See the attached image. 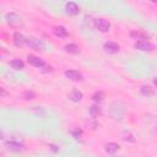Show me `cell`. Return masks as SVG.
Instances as JSON below:
<instances>
[{
  "label": "cell",
  "instance_id": "8fae6325",
  "mask_svg": "<svg viewBox=\"0 0 157 157\" xmlns=\"http://www.w3.org/2000/svg\"><path fill=\"white\" fill-rule=\"evenodd\" d=\"M120 150V146L117 144V142H108L105 145V151L110 155H114L115 152H118Z\"/></svg>",
  "mask_w": 157,
  "mask_h": 157
},
{
  "label": "cell",
  "instance_id": "ba28073f",
  "mask_svg": "<svg viewBox=\"0 0 157 157\" xmlns=\"http://www.w3.org/2000/svg\"><path fill=\"white\" fill-rule=\"evenodd\" d=\"M135 48L139 49V50L146 52V50H151V49H153V45H152L148 40H137V42L135 43Z\"/></svg>",
  "mask_w": 157,
  "mask_h": 157
},
{
  "label": "cell",
  "instance_id": "30bf717a",
  "mask_svg": "<svg viewBox=\"0 0 157 157\" xmlns=\"http://www.w3.org/2000/svg\"><path fill=\"white\" fill-rule=\"evenodd\" d=\"M83 98V93L78 90H72L70 93H69V99L72 101V102H78Z\"/></svg>",
  "mask_w": 157,
  "mask_h": 157
},
{
  "label": "cell",
  "instance_id": "8992f818",
  "mask_svg": "<svg viewBox=\"0 0 157 157\" xmlns=\"http://www.w3.org/2000/svg\"><path fill=\"white\" fill-rule=\"evenodd\" d=\"M103 48H104V50L107 53H110V54H115V53H118L120 50L119 44L115 43V42H105L104 45H103Z\"/></svg>",
  "mask_w": 157,
  "mask_h": 157
},
{
  "label": "cell",
  "instance_id": "d6986e66",
  "mask_svg": "<svg viewBox=\"0 0 157 157\" xmlns=\"http://www.w3.org/2000/svg\"><path fill=\"white\" fill-rule=\"evenodd\" d=\"M92 98H93V101H96V102H101V101L104 98V93H103L102 91H98V92H96V93L92 96Z\"/></svg>",
  "mask_w": 157,
  "mask_h": 157
},
{
  "label": "cell",
  "instance_id": "9c48e42d",
  "mask_svg": "<svg viewBox=\"0 0 157 157\" xmlns=\"http://www.w3.org/2000/svg\"><path fill=\"white\" fill-rule=\"evenodd\" d=\"M13 43H15V45H17V47H22V45L27 44V38H26L23 34L16 32V33L13 34Z\"/></svg>",
  "mask_w": 157,
  "mask_h": 157
},
{
  "label": "cell",
  "instance_id": "3957f363",
  "mask_svg": "<svg viewBox=\"0 0 157 157\" xmlns=\"http://www.w3.org/2000/svg\"><path fill=\"white\" fill-rule=\"evenodd\" d=\"M65 11H66V13H69L71 16H76V15L80 13V7L76 2L69 1V2L65 4Z\"/></svg>",
  "mask_w": 157,
  "mask_h": 157
},
{
  "label": "cell",
  "instance_id": "52a82bcc",
  "mask_svg": "<svg viewBox=\"0 0 157 157\" xmlns=\"http://www.w3.org/2000/svg\"><path fill=\"white\" fill-rule=\"evenodd\" d=\"M65 76L71 80V81H82L83 80V76L81 72L76 71V70H66L65 71Z\"/></svg>",
  "mask_w": 157,
  "mask_h": 157
},
{
  "label": "cell",
  "instance_id": "277c9868",
  "mask_svg": "<svg viewBox=\"0 0 157 157\" xmlns=\"http://www.w3.org/2000/svg\"><path fill=\"white\" fill-rule=\"evenodd\" d=\"M94 26L101 32H108L109 28H110V23L107 20H104V18H97V20H94Z\"/></svg>",
  "mask_w": 157,
  "mask_h": 157
},
{
  "label": "cell",
  "instance_id": "7c38bea8",
  "mask_svg": "<svg viewBox=\"0 0 157 157\" xmlns=\"http://www.w3.org/2000/svg\"><path fill=\"white\" fill-rule=\"evenodd\" d=\"M64 48H65V52H66V53H70V54H77V53L80 52L78 45L75 44V43H69V44H66Z\"/></svg>",
  "mask_w": 157,
  "mask_h": 157
},
{
  "label": "cell",
  "instance_id": "5bb4252c",
  "mask_svg": "<svg viewBox=\"0 0 157 157\" xmlns=\"http://www.w3.org/2000/svg\"><path fill=\"white\" fill-rule=\"evenodd\" d=\"M54 33H55L56 37H67V36H69L67 31H66L65 27H63V26H56V27H54Z\"/></svg>",
  "mask_w": 157,
  "mask_h": 157
},
{
  "label": "cell",
  "instance_id": "7402d4cb",
  "mask_svg": "<svg viewBox=\"0 0 157 157\" xmlns=\"http://www.w3.org/2000/svg\"><path fill=\"white\" fill-rule=\"evenodd\" d=\"M50 147H52V150H53V151H58V150L55 148V146H54V145H50Z\"/></svg>",
  "mask_w": 157,
  "mask_h": 157
},
{
  "label": "cell",
  "instance_id": "ffe728a7",
  "mask_svg": "<svg viewBox=\"0 0 157 157\" xmlns=\"http://www.w3.org/2000/svg\"><path fill=\"white\" fill-rule=\"evenodd\" d=\"M130 36H131V37H136V38H140L141 40H144V39H145V36H144L142 33H140V32H131V33H130Z\"/></svg>",
  "mask_w": 157,
  "mask_h": 157
},
{
  "label": "cell",
  "instance_id": "9a60e30c",
  "mask_svg": "<svg viewBox=\"0 0 157 157\" xmlns=\"http://www.w3.org/2000/svg\"><path fill=\"white\" fill-rule=\"evenodd\" d=\"M90 114H91L93 118H97L98 115L102 114V108H101L98 104H93V105H91V108H90Z\"/></svg>",
  "mask_w": 157,
  "mask_h": 157
},
{
  "label": "cell",
  "instance_id": "6da1fadb",
  "mask_svg": "<svg viewBox=\"0 0 157 157\" xmlns=\"http://www.w3.org/2000/svg\"><path fill=\"white\" fill-rule=\"evenodd\" d=\"M27 61H28L32 66H34V67H37V69H40V70L44 71V72L53 71V67H52L50 65H48L43 59H40V58H38V56L28 55V56H27Z\"/></svg>",
  "mask_w": 157,
  "mask_h": 157
},
{
  "label": "cell",
  "instance_id": "7a4b0ae2",
  "mask_svg": "<svg viewBox=\"0 0 157 157\" xmlns=\"http://www.w3.org/2000/svg\"><path fill=\"white\" fill-rule=\"evenodd\" d=\"M27 44L31 47V48H33V49H36V50H44V48H45V45H44V43L42 42V40H39V39H37V38H33V37H29V38H27Z\"/></svg>",
  "mask_w": 157,
  "mask_h": 157
},
{
  "label": "cell",
  "instance_id": "44dd1931",
  "mask_svg": "<svg viewBox=\"0 0 157 157\" xmlns=\"http://www.w3.org/2000/svg\"><path fill=\"white\" fill-rule=\"evenodd\" d=\"M71 134H72V136H74L75 139H78V137L81 136L82 131H81V130H78V129H76V130H72V131H71Z\"/></svg>",
  "mask_w": 157,
  "mask_h": 157
},
{
  "label": "cell",
  "instance_id": "e0dca14e",
  "mask_svg": "<svg viewBox=\"0 0 157 157\" xmlns=\"http://www.w3.org/2000/svg\"><path fill=\"white\" fill-rule=\"evenodd\" d=\"M22 98L26 99V101H31V99L36 98V93H34L33 91H25V92L22 93Z\"/></svg>",
  "mask_w": 157,
  "mask_h": 157
},
{
  "label": "cell",
  "instance_id": "5b68a950",
  "mask_svg": "<svg viewBox=\"0 0 157 157\" xmlns=\"http://www.w3.org/2000/svg\"><path fill=\"white\" fill-rule=\"evenodd\" d=\"M5 146L10 150V151H13V152H18V151H22L23 150V144L20 142V141H16V140H11V141H7L5 142Z\"/></svg>",
  "mask_w": 157,
  "mask_h": 157
},
{
  "label": "cell",
  "instance_id": "2e32d148",
  "mask_svg": "<svg viewBox=\"0 0 157 157\" xmlns=\"http://www.w3.org/2000/svg\"><path fill=\"white\" fill-rule=\"evenodd\" d=\"M140 91H141V93H142L144 96H147V97H150V96H153V94H155V90H153L152 87H150V86H146V85L141 86Z\"/></svg>",
  "mask_w": 157,
  "mask_h": 157
},
{
  "label": "cell",
  "instance_id": "4fadbf2b",
  "mask_svg": "<svg viewBox=\"0 0 157 157\" xmlns=\"http://www.w3.org/2000/svg\"><path fill=\"white\" fill-rule=\"evenodd\" d=\"M9 64H10V66H11L12 69H15V70H22V69L25 67V64H23V61H22L21 59H12Z\"/></svg>",
  "mask_w": 157,
  "mask_h": 157
},
{
  "label": "cell",
  "instance_id": "ac0fdd59",
  "mask_svg": "<svg viewBox=\"0 0 157 157\" xmlns=\"http://www.w3.org/2000/svg\"><path fill=\"white\" fill-rule=\"evenodd\" d=\"M6 18H7V21L9 22H17V21H20V17L16 15V13H13V12H11V13H7L6 15Z\"/></svg>",
  "mask_w": 157,
  "mask_h": 157
}]
</instances>
